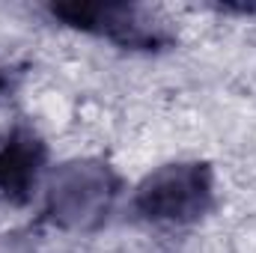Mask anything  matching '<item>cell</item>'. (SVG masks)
Here are the masks:
<instances>
[{
    "instance_id": "cell-4",
    "label": "cell",
    "mask_w": 256,
    "mask_h": 253,
    "mask_svg": "<svg viewBox=\"0 0 256 253\" xmlns=\"http://www.w3.org/2000/svg\"><path fill=\"white\" fill-rule=\"evenodd\" d=\"M48 158L51 149L36 126L12 122L0 128V206H30L51 170Z\"/></svg>"
},
{
    "instance_id": "cell-5",
    "label": "cell",
    "mask_w": 256,
    "mask_h": 253,
    "mask_svg": "<svg viewBox=\"0 0 256 253\" xmlns=\"http://www.w3.org/2000/svg\"><path fill=\"white\" fill-rule=\"evenodd\" d=\"M0 253H36L33 236L30 232H21V230L3 232L0 236Z\"/></svg>"
},
{
    "instance_id": "cell-2",
    "label": "cell",
    "mask_w": 256,
    "mask_h": 253,
    "mask_svg": "<svg viewBox=\"0 0 256 253\" xmlns=\"http://www.w3.org/2000/svg\"><path fill=\"white\" fill-rule=\"evenodd\" d=\"M45 12L66 30L110 42L128 54H164L179 42L158 9L134 0H63L48 3Z\"/></svg>"
},
{
    "instance_id": "cell-1",
    "label": "cell",
    "mask_w": 256,
    "mask_h": 253,
    "mask_svg": "<svg viewBox=\"0 0 256 253\" xmlns=\"http://www.w3.org/2000/svg\"><path fill=\"white\" fill-rule=\"evenodd\" d=\"M126 182L120 170L96 155L51 167L42 185V220L63 232H96L114 214Z\"/></svg>"
},
{
    "instance_id": "cell-6",
    "label": "cell",
    "mask_w": 256,
    "mask_h": 253,
    "mask_svg": "<svg viewBox=\"0 0 256 253\" xmlns=\"http://www.w3.org/2000/svg\"><path fill=\"white\" fill-rule=\"evenodd\" d=\"M18 80H21V72L15 66H0V102L18 86Z\"/></svg>"
},
{
    "instance_id": "cell-3",
    "label": "cell",
    "mask_w": 256,
    "mask_h": 253,
    "mask_svg": "<svg viewBox=\"0 0 256 253\" xmlns=\"http://www.w3.org/2000/svg\"><path fill=\"white\" fill-rule=\"evenodd\" d=\"M218 206V176L208 161L179 158L149 170L131 190V212L152 226H194Z\"/></svg>"
}]
</instances>
